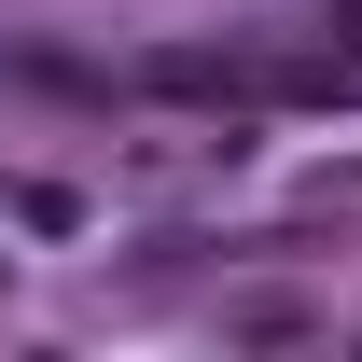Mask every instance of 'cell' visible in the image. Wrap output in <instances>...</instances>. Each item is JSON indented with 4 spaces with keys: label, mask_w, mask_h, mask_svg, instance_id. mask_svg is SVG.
Listing matches in <instances>:
<instances>
[{
    "label": "cell",
    "mask_w": 362,
    "mask_h": 362,
    "mask_svg": "<svg viewBox=\"0 0 362 362\" xmlns=\"http://www.w3.org/2000/svg\"><path fill=\"white\" fill-rule=\"evenodd\" d=\"M139 98H195V112H251V98H265V70H251V56H209V42H168V56H139Z\"/></svg>",
    "instance_id": "cell-1"
},
{
    "label": "cell",
    "mask_w": 362,
    "mask_h": 362,
    "mask_svg": "<svg viewBox=\"0 0 362 362\" xmlns=\"http://www.w3.org/2000/svg\"><path fill=\"white\" fill-rule=\"evenodd\" d=\"M320 28H334V42H349V56H362V0H334V14H320Z\"/></svg>",
    "instance_id": "cell-2"
}]
</instances>
